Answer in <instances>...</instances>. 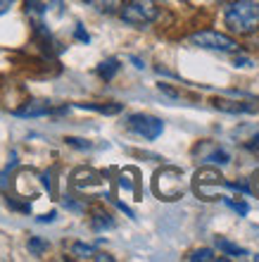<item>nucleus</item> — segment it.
<instances>
[{"mask_svg":"<svg viewBox=\"0 0 259 262\" xmlns=\"http://www.w3.org/2000/svg\"><path fill=\"white\" fill-rule=\"evenodd\" d=\"M224 24L231 34L247 36L259 31V3L257 0H233L224 10Z\"/></svg>","mask_w":259,"mask_h":262,"instance_id":"nucleus-1","label":"nucleus"},{"mask_svg":"<svg viewBox=\"0 0 259 262\" xmlns=\"http://www.w3.org/2000/svg\"><path fill=\"white\" fill-rule=\"evenodd\" d=\"M159 17L157 0H129L122 5V19L133 27H148Z\"/></svg>","mask_w":259,"mask_h":262,"instance_id":"nucleus-2","label":"nucleus"},{"mask_svg":"<svg viewBox=\"0 0 259 262\" xmlns=\"http://www.w3.org/2000/svg\"><path fill=\"white\" fill-rule=\"evenodd\" d=\"M191 43L198 46V48H205V50H219V53H236L238 50V43L233 41L231 36L226 34H219V31H198V34L191 36Z\"/></svg>","mask_w":259,"mask_h":262,"instance_id":"nucleus-3","label":"nucleus"},{"mask_svg":"<svg viewBox=\"0 0 259 262\" xmlns=\"http://www.w3.org/2000/svg\"><path fill=\"white\" fill-rule=\"evenodd\" d=\"M155 191L162 195L164 200H176L183 193V186H181V172L178 169H162L155 179Z\"/></svg>","mask_w":259,"mask_h":262,"instance_id":"nucleus-4","label":"nucleus"},{"mask_svg":"<svg viewBox=\"0 0 259 262\" xmlns=\"http://www.w3.org/2000/svg\"><path fill=\"white\" fill-rule=\"evenodd\" d=\"M129 129L138 136L148 138V141H155V138L162 136L164 131V124L162 119L152 117V115H143V112H138V115H131L129 117Z\"/></svg>","mask_w":259,"mask_h":262,"instance_id":"nucleus-5","label":"nucleus"},{"mask_svg":"<svg viewBox=\"0 0 259 262\" xmlns=\"http://www.w3.org/2000/svg\"><path fill=\"white\" fill-rule=\"evenodd\" d=\"M219 179H221V177H219L217 172H211V169L198 172V177H195V193L205 200H214L217 198V188H219V184H221Z\"/></svg>","mask_w":259,"mask_h":262,"instance_id":"nucleus-6","label":"nucleus"},{"mask_svg":"<svg viewBox=\"0 0 259 262\" xmlns=\"http://www.w3.org/2000/svg\"><path fill=\"white\" fill-rule=\"evenodd\" d=\"M72 253H74V257H79V260H107V262H112L109 255L98 253L93 246H86V243H74V246H72Z\"/></svg>","mask_w":259,"mask_h":262,"instance_id":"nucleus-7","label":"nucleus"},{"mask_svg":"<svg viewBox=\"0 0 259 262\" xmlns=\"http://www.w3.org/2000/svg\"><path fill=\"white\" fill-rule=\"evenodd\" d=\"M53 110L48 103H31L29 107H24V110H14V115L17 117H43V115H53Z\"/></svg>","mask_w":259,"mask_h":262,"instance_id":"nucleus-8","label":"nucleus"},{"mask_svg":"<svg viewBox=\"0 0 259 262\" xmlns=\"http://www.w3.org/2000/svg\"><path fill=\"white\" fill-rule=\"evenodd\" d=\"M119 67H122V64H119V60H116V57H109V60H105V62L98 64L96 72H98V76H100V79L112 81V79L116 76V72H119Z\"/></svg>","mask_w":259,"mask_h":262,"instance_id":"nucleus-9","label":"nucleus"},{"mask_svg":"<svg viewBox=\"0 0 259 262\" xmlns=\"http://www.w3.org/2000/svg\"><path fill=\"white\" fill-rule=\"evenodd\" d=\"M214 107L224 112H254L257 107L247 103H233V100H214Z\"/></svg>","mask_w":259,"mask_h":262,"instance_id":"nucleus-10","label":"nucleus"},{"mask_svg":"<svg viewBox=\"0 0 259 262\" xmlns=\"http://www.w3.org/2000/svg\"><path fill=\"white\" fill-rule=\"evenodd\" d=\"M122 5H124V0H93V3H90V7H96L98 12H103V14L119 12Z\"/></svg>","mask_w":259,"mask_h":262,"instance_id":"nucleus-11","label":"nucleus"},{"mask_svg":"<svg viewBox=\"0 0 259 262\" xmlns=\"http://www.w3.org/2000/svg\"><path fill=\"white\" fill-rule=\"evenodd\" d=\"M217 248L221 250V253H226V255H231V257H245L247 255L245 248H240V246L226 241V238H217Z\"/></svg>","mask_w":259,"mask_h":262,"instance_id":"nucleus-12","label":"nucleus"},{"mask_svg":"<svg viewBox=\"0 0 259 262\" xmlns=\"http://www.w3.org/2000/svg\"><path fill=\"white\" fill-rule=\"evenodd\" d=\"M27 14L31 17V21H43V14H45V3L41 0H27Z\"/></svg>","mask_w":259,"mask_h":262,"instance_id":"nucleus-13","label":"nucleus"},{"mask_svg":"<svg viewBox=\"0 0 259 262\" xmlns=\"http://www.w3.org/2000/svg\"><path fill=\"white\" fill-rule=\"evenodd\" d=\"M83 110H93V112H103V115H116V112H122V105H90V103H83L79 105Z\"/></svg>","mask_w":259,"mask_h":262,"instance_id":"nucleus-14","label":"nucleus"},{"mask_svg":"<svg viewBox=\"0 0 259 262\" xmlns=\"http://www.w3.org/2000/svg\"><path fill=\"white\" fill-rule=\"evenodd\" d=\"M112 227H114V220H112L107 212H96V217H93V229H96V231L112 229Z\"/></svg>","mask_w":259,"mask_h":262,"instance_id":"nucleus-15","label":"nucleus"},{"mask_svg":"<svg viewBox=\"0 0 259 262\" xmlns=\"http://www.w3.org/2000/svg\"><path fill=\"white\" fill-rule=\"evenodd\" d=\"M188 260H191V262H198V260L211 262V260H217V257H214V253H211L209 248H200V250H195V253H191V255H188Z\"/></svg>","mask_w":259,"mask_h":262,"instance_id":"nucleus-16","label":"nucleus"},{"mask_svg":"<svg viewBox=\"0 0 259 262\" xmlns=\"http://www.w3.org/2000/svg\"><path fill=\"white\" fill-rule=\"evenodd\" d=\"M207 162H214V165H228V152L226 150H214V152H209V155H207Z\"/></svg>","mask_w":259,"mask_h":262,"instance_id":"nucleus-17","label":"nucleus"},{"mask_svg":"<svg viewBox=\"0 0 259 262\" xmlns=\"http://www.w3.org/2000/svg\"><path fill=\"white\" fill-rule=\"evenodd\" d=\"M45 248H48V243L45 241H41V238H29V250H31L34 255H41Z\"/></svg>","mask_w":259,"mask_h":262,"instance_id":"nucleus-18","label":"nucleus"},{"mask_svg":"<svg viewBox=\"0 0 259 262\" xmlns=\"http://www.w3.org/2000/svg\"><path fill=\"white\" fill-rule=\"evenodd\" d=\"M224 205H228V207H231V210H236V212H238V214H243V217H245V214L250 212V207H247L245 203H233L231 198H224Z\"/></svg>","mask_w":259,"mask_h":262,"instance_id":"nucleus-19","label":"nucleus"},{"mask_svg":"<svg viewBox=\"0 0 259 262\" xmlns=\"http://www.w3.org/2000/svg\"><path fill=\"white\" fill-rule=\"evenodd\" d=\"M74 38H76V41H81V43H88V41H90V36L86 34L83 24H76V29H74Z\"/></svg>","mask_w":259,"mask_h":262,"instance_id":"nucleus-20","label":"nucleus"},{"mask_svg":"<svg viewBox=\"0 0 259 262\" xmlns=\"http://www.w3.org/2000/svg\"><path fill=\"white\" fill-rule=\"evenodd\" d=\"M67 143H69V145H74V148H81V150H88V148H90V143H86L83 138H74V136H69V138H67Z\"/></svg>","mask_w":259,"mask_h":262,"instance_id":"nucleus-21","label":"nucleus"},{"mask_svg":"<svg viewBox=\"0 0 259 262\" xmlns=\"http://www.w3.org/2000/svg\"><path fill=\"white\" fill-rule=\"evenodd\" d=\"M64 205H67L69 210H74V212H81V210H83L81 203H74V200H69V198H64Z\"/></svg>","mask_w":259,"mask_h":262,"instance_id":"nucleus-22","label":"nucleus"},{"mask_svg":"<svg viewBox=\"0 0 259 262\" xmlns=\"http://www.w3.org/2000/svg\"><path fill=\"white\" fill-rule=\"evenodd\" d=\"M12 3L14 0H0V14H5L10 7H12Z\"/></svg>","mask_w":259,"mask_h":262,"instance_id":"nucleus-23","label":"nucleus"},{"mask_svg":"<svg viewBox=\"0 0 259 262\" xmlns=\"http://www.w3.org/2000/svg\"><path fill=\"white\" fill-rule=\"evenodd\" d=\"M53 220H55V212L45 214V217H38V222H53Z\"/></svg>","mask_w":259,"mask_h":262,"instance_id":"nucleus-24","label":"nucleus"},{"mask_svg":"<svg viewBox=\"0 0 259 262\" xmlns=\"http://www.w3.org/2000/svg\"><path fill=\"white\" fill-rule=\"evenodd\" d=\"M250 148H259V134L252 138V143H250Z\"/></svg>","mask_w":259,"mask_h":262,"instance_id":"nucleus-25","label":"nucleus"},{"mask_svg":"<svg viewBox=\"0 0 259 262\" xmlns=\"http://www.w3.org/2000/svg\"><path fill=\"white\" fill-rule=\"evenodd\" d=\"M131 60H133V64H136V67H138V69H143V67H145V64H143V62H140V60H138V57H131Z\"/></svg>","mask_w":259,"mask_h":262,"instance_id":"nucleus-26","label":"nucleus"},{"mask_svg":"<svg viewBox=\"0 0 259 262\" xmlns=\"http://www.w3.org/2000/svg\"><path fill=\"white\" fill-rule=\"evenodd\" d=\"M83 3H88V5H90V3H93V0H83Z\"/></svg>","mask_w":259,"mask_h":262,"instance_id":"nucleus-27","label":"nucleus"},{"mask_svg":"<svg viewBox=\"0 0 259 262\" xmlns=\"http://www.w3.org/2000/svg\"><path fill=\"white\" fill-rule=\"evenodd\" d=\"M254 260H259V255H254Z\"/></svg>","mask_w":259,"mask_h":262,"instance_id":"nucleus-28","label":"nucleus"}]
</instances>
